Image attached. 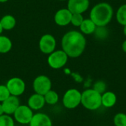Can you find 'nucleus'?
Wrapping results in <instances>:
<instances>
[{
  "mask_svg": "<svg viewBox=\"0 0 126 126\" xmlns=\"http://www.w3.org/2000/svg\"><path fill=\"white\" fill-rule=\"evenodd\" d=\"M80 30L85 34H91L94 32L96 29L95 24L91 19H85L83 21L82 24L80 26Z\"/></svg>",
  "mask_w": 126,
  "mask_h": 126,
  "instance_id": "nucleus-17",
  "label": "nucleus"
},
{
  "mask_svg": "<svg viewBox=\"0 0 126 126\" xmlns=\"http://www.w3.org/2000/svg\"><path fill=\"white\" fill-rule=\"evenodd\" d=\"M123 49L125 52H126V41H125L123 44Z\"/></svg>",
  "mask_w": 126,
  "mask_h": 126,
  "instance_id": "nucleus-28",
  "label": "nucleus"
},
{
  "mask_svg": "<svg viewBox=\"0 0 126 126\" xmlns=\"http://www.w3.org/2000/svg\"><path fill=\"white\" fill-rule=\"evenodd\" d=\"M44 100L46 104H48L49 106H54L56 103H58L59 100V96L58 94L54 91V90H49L48 92H47L44 95Z\"/></svg>",
  "mask_w": 126,
  "mask_h": 126,
  "instance_id": "nucleus-19",
  "label": "nucleus"
},
{
  "mask_svg": "<svg viewBox=\"0 0 126 126\" xmlns=\"http://www.w3.org/2000/svg\"><path fill=\"white\" fill-rule=\"evenodd\" d=\"M0 23L3 30H10L15 27L16 24V20L13 16L6 15V16H4L0 19Z\"/></svg>",
  "mask_w": 126,
  "mask_h": 126,
  "instance_id": "nucleus-15",
  "label": "nucleus"
},
{
  "mask_svg": "<svg viewBox=\"0 0 126 126\" xmlns=\"http://www.w3.org/2000/svg\"><path fill=\"white\" fill-rule=\"evenodd\" d=\"M59 1H64V0H59Z\"/></svg>",
  "mask_w": 126,
  "mask_h": 126,
  "instance_id": "nucleus-32",
  "label": "nucleus"
},
{
  "mask_svg": "<svg viewBox=\"0 0 126 126\" xmlns=\"http://www.w3.org/2000/svg\"><path fill=\"white\" fill-rule=\"evenodd\" d=\"M81 104L89 110H96L102 105V95L94 89L85 90L81 94Z\"/></svg>",
  "mask_w": 126,
  "mask_h": 126,
  "instance_id": "nucleus-3",
  "label": "nucleus"
},
{
  "mask_svg": "<svg viewBox=\"0 0 126 126\" xmlns=\"http://www.w3.org/2000/svg\"><path fill=\"white\" fill-rule=\"evenodd\" d=\"M32 88L35 93L44 95L52 89V81L46 75H38L32 82Z\"/></svg>",
  "mask_w": 126,
  "mask_h": 126,
  "instance_id": "nucleus-7",
  "label": "nucleus"
},
{
  "mask_svg": "<svg viewBox=\"0 0 126 126\" xmlns=\"http://www.w3.org/2000/svg\"><path fill=\"white\" fill-rule=\"evenodd\" d=\"M13 115L14 120L18 123L21 125H29L34 113L27 105H20Z\"/></svg>",
  "mask_w": 126,
  "mask_h": 126,
  "instance_id": "nucleus-5",
  "label": "nucleus"
},
{
  "mask_svg": "<svg viewBox=\"0 0 126 126\" xmlns=\"http://www.w3.org/2000/svg\"><path fill=\"white\" fill-rule=\"evenodd\" d=\"M8 0H0V3H4V2H7Z\"/></svg>",
  "mask_w": 126,
  "mask_h": 126,
  "instance_id": "nucleus-30",
  "label": "nucleus"
},
{
  "mask_svg": "<svg viewBox=\"0 0 126 126\" xmlns=\"http://www.w3.org/2000/svg\"><path fill=\"white\" fill-rule=\"evenodd\" d=\"M83 16L80 13H72V18H71V23L75 26V27H80L83 21Z\"/></svg>",
  "mask_w": 126,
  "mask_h": 126,
  "instance_id": "nucleus-24",
  "label": "nucleus"
},
{
  "mask_svg": "<svg viewBox=\"0 0 126 126\" xmlns=\"http://www.w3.org/2000/svg\"><path fill=\"white\" fill-rule=\"evenodd\" d=\"M2 31H3V29H2L1 25V23H0V35H1V33L2 32Z\"/></svg>",
  "mask_w": 126,
  "mask_h": 126,
  "instance_id": "nucleus-29",
  "label": "nucleus"
},
{
  "mask_svg": "<svg viewBox=\"0 0 126 126\" xmlns=\"http://www.w3.org/2000/svg\"><path fill=\"white\" fill-rule=\"evenodd\" d=\"M117 19L120 24L124 26L126 25V4L122 5L118 9L117 13Z\"/></svg>",
  "mask_w": 126,
  "mask_h": 126,
  "instance_id": "nucleus-20",
  "label": "nucleus"
},
{
  "mask_svg": "<svg viewBox=\"0 0 126 126\" xmlns=\"http://www.w3.org/2000/svg\"><path fill=\"white\" fill-rule=\"evenodd\" d=\"M1 103L4 110V113L7 115H13L18 107L21 105L18 97L13 95H10L7 99Z\"/></svg>",
  "mask_w": 126,
  "mask_h": 126,
  "instance_id": "nucleus-10",
  "label": "nucleus"
},
{
  "mask_svg": "<svg viewBox=\"0 0 126 126\" xmlns=\"http://www.w3.org/2000/svg\"><path fill=\"white\" fill-rule=\"evenodd\" d=\"M0 126H15V120L11 115L2 114L0 116Z\"/></svg>",
  "mask_w": 126,
  "mask_h": 126,
  "instance_id": "nucleus-21",
  "label": "nucleus"
},
{
  "mask_svg": "<svg viewBox=\"0 0 126 126\" xmlns=\"http://www.w3.org/2000/svg\"><path fill=\"white\" fill-rule=\"evenodd\" d=\"M10 95L19 97L24 94L26 89V84L24 81L18 77H14L9 79L6 83Z\"/></svg>",
  "mask_w": 126,
  "mask_h": 126,
  "instance_id": "nucleus-8",
  "label": "nucleus"
},
{
  "mask_svg": "<svg viewBox=\"0 0 126 126\" xmlns=\"http://www.w3.org/2000/svg\"><path fill=\"white\" fill-rule=\"evenodd\" d=\"M29 126H52V122L47 114L38 112L34 114Z\"/></svg>",
  "mask_w": 126,
  "mask_h": 126,
  "instance_id": "nucleus-12",
  "label": "nucleus"
},
{
  "mask_svg": "<svg viewBox=\"0 0 126 126\" xmlns=\"http://www.w3.org/2000/svg\"><path fill=\"white\" fill-rule=\"evenodd\" d=\"M124 34L126 36V25H125V27H124Z\"/></svg>",
  "mask_w": 126,
  "mask_h": 126,
  "instance_id": "nucleus-31",
  "label": "nucleus"
},
{
  "mask_svg": "<svg viewBox=\"0 0 126 126\" xmlns=\"http://www.w3.org/2000/svg\"><path fill=\"white\" fill-rule=\"evenodd\" d=\"M89 6V0H69L67 9L72 13L82 14L88 9Z\"/></svg>",
  "mask_w": 126,
  "mask_h": 126,
  "instance_id": "nucleus-11",
  "label": "nucleus"
},
{
  "mask_svg": "<svg viewBox=\"0 0 126 126\" xmlns=\"http://www.w3.org/2000/svg\"><path fill=\"white\" fill-rule=\"evenodd\" d=\"M46 104L44 97L42 94L35 93L32 94L27 100V106L32 111H38L41 109Z\"/></svg>",
  "mask_w": 126,
  "mask_h": 126,
  "instance_id": "nucleus-14",
  "label": "nucleus"
},
{
  "mask_svg": "<svg viewBox=\"0 0 126 126\" xmlns=\"http://www.w3.org/2000/svg\"><path fill=\"white\" fill-rule=\"evenodd\" d=\"M67 61L68 55L63 49L52 52L49 55L47 58V63L49 66L54 69H58L63 67Z\"/></svg>",
  "mask_w": 126,
  "mask_h": 126,
  "instance_id": "nucleus-6",
  "label": "nucleus"
},
{
  "mask_svg": "<svg viewBox=\"0 0 126 126\" xmlns=\"http://www.w3.org/2000/svg\"><path fill=\"white\" fill-rule=\"evenodd\" d=\"M115 126H126V114L123 113L117 114L114 118Z\"/></svg>",
  "mask_w": 126,
  "mask_h": 126,
  "instance_id": "nucleus-22",
  "label": "nucleus"
},
{
  "mask_svg": "<svg viewBox=\"0 0 126 126\" xmlns=\"http://www.w3.org/2000/svg\"><path fill=\"white\" fill-rule=\"evenodd\" d=\"M63 105L68 109H73L81 103V93L75 89L67 90L63 97Z\"/></svg>",
  "mask_w": 126,
  "mask_h": 126,
  "instance_id": "nucleus-4",
  "label": "nucleus"
},
{
  "mask_svg": "<svg viewBox=\"0 0 126 126\" xmlns=\"http://www.w3.org/2000/svg\"><path fill=\"white\" fill-rule=\"evenodd\" d=\"M106 29L104 28V27H98V28H96L94 32H95V35L100 38H104L106 35H107V31L106 30Z\"/></svg>",
  "mask_w": 126,
  "mask_h": 126,
  "instance_id": "nucleus-26",
  "label": "nucleus"
},
{
  "mask_svg": "<svg viewBox=\"0 0 126 126\" xmlns=\"http://www.w3.org/2000/svg\"><path fill=\"white\" fill-rule=\"evenodd\" d=\"M10 96V93L6 85H0V103H2Z\"/></svg>",
  "mask_w": 126,
  "mask_h": 126,
  "instance_id": "nucleus-23",
  "label": "nucleus"
},
{
  "mask_svg": "<svg viewBox=\"0 0 126 126\" xmlns=\"http://www.w3.org/2000/svg\"><path fill=\"white\" fill-rule=\"evenodd\" d=\"M117 102V97L114 93L111 92H104L102 95V105L106 108L112 107Z\"/></svg>",
  "mask_w": 126,
  "mask_h": 126,
  "instance_id": "nucleus-16",
  "label": "nucleus"
},
{
  "mask_svg": "<svg viewBox=\"0 0 126 126\" xmlns=\"http://www.w3.org/2000/svg\"><path fill=\"white\" fill-rule=\"evenodd\" d=\"M72 13L68 9H61L55 15V22L59 26H66L71 22Z\"/></svg>",
  "mask_w": 126,
  "mask_h": 126,
  "instance_id": "nucleus-13",
  "label": "nucleus"
},
{
  "mask_svg": "<svg viewBox=\"0 0 126 126\" xmlns=\"http://www.w3.org/2000/svg\"><path fill=\"white\" fill-rule=\"evenodd\" d=\"M113 9L108 3L96 4L90 13V19L97 27H105L111 20Z\"/></svg>",
  "mask_w": 126,
  "mask_h": 126,
  "instance_id": "nucleus-2",
  "label": "nucleus"
},
{
  "mask_svg": "<svg viewBox=\"0 0 126 126\" xmlns=\"http://www.w3.org/2000/svg\"><path fill=\"white\" fill-rule=\"evenodd\" d=\"M39 49L44 54L49 55L55 51L56 47V41L53 35L45 34L41 36L39 41Z\"/></svg>",
  "mask_w": 126,
  "mask_h": 126,
  "instance_id": "nucleus-9",
  "label": "nucleus"
},
{
  "mask_svg": "<svg viewBox=\"0 0 126 126\" xmlns=\"http://www.w3.org/2000/svg\"><path fill=\"white\" fill-rule=\"evenodd\" d=\"M12 46V41L9 38L0 35V53H7L11 50Z\"/></svg>",
  "mask_w": 126,
  "mask_h": 126,
  "instance_id": "nucleus-18",
  "label": "nucleus"
},
{
  "mask_svg": "<svg viewBox=\"0 0 126 126\" xmlns=\"http://www.w3.org/2000/svg\"><path fill=\"white\" fill-rule=\"evenodd\" d=\"M106 89V83L103 81H97L95 83V84L94 86V89L95 91H97V92H99L100 94L105 92Z\"/></svg>",
  "mask_w": 126,
  "mask_h": 126,
  "instance_id": "nucleus-25",
  "label": "nucleus"
},
{
  "mask_svg": "<svg viewBox=\"0 0 126 126\" xmlns=\"http://www.w3.org/2000/svg\"><path fill=\"white\" fill-rule=\"evenodd\" d=\"M86 41L85 37L78 31H69L62 38V49L68 57L78 58L84 51Z\"/></svg>",
  "mask_w": 126,
  "mask_h": 126,
  "instance_id": "nucleus-1",
  "label": "nucleus"
},
{
  "mask_svg": "<svg viewBox=\"0 0 126 126\" xmlns=\"http://www.w3.org/2000/svg\"><path fill=\"white\" fill-rule=\"evenodd\" d=\"M4 110H3V108H2V106H1V103H0V116L4 114Z\"/></svg>",
  "mask_w": 126,
  "mask_h": 126,
  "instance_id": "nucleus-27",
  "label": "nucleus"
}]
</instances>
